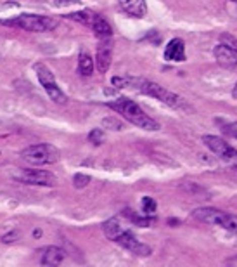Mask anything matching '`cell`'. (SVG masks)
Returning a JSON list of instances; mask_svg holds the SVG:
<instances>
[{"label":"cell","instance_id":"29","mask_svg":"<svg viewBox=\"0 0 237 267\" xmlns=\"http://www.w3.org/2000/svg\"><path fill=\"white\" fill-rule=\"evenodd\" d=\"M232 96H234L235 99H237V82H235V85H234V91H232Z\"/></svg>","mask_w":237,"mask_h":267},{"label":"cell","instance_id":"17","mask_svg":"<svg viewBox=\"0 0 237 267\" xmlns=\"http://www.w3.org/2000/svg\"><path fill=\"white\" fill-rule=\"evenodd\" d=\"M102 231H104V234L109 238V240L114 241V240H116L118 234L123 231V228H121V224H120V220H118V218H109L108 222H104V226H102Z\"/></svg>","mask_w":237,"mask_h":267},{"label":"cell","instance_id":"5","mask_svg":"<svg viewBox=\"0 0 237 267\" xmlns=\"http://www.w3.org/2000/svg\"><path fill=\"white\" fill-rule=\"evenodd\" d=\"M24 161H28L33 167H43V165H54L59 161V149L52 144H33L28 146L21 151Z\"/></svg>","mask_w":237,"mask_h":267},{"label":"cell","instance_id":"9","mask_svg":"<svg viewBox=\"0 0 237 267\" xmlns=\"http://www.w3.org/2000/svg\"><path fill=\"white\" fill-rule=\"evenodd\" d=\"M114 243L121 245L123 248H126L128 252L138 255V257H147V255H151V246H147L146 243H140L135 238V234L130 233V231H126V229H123L120 234H118Z\"/></svg>","mask_w":237,"mask_h":267},{"label":"cell","instance_id":"12","mask_svg":"<svg viewBox=\"0 0 237 267\" xmlns=\"http://www.w3.org/2000/svg\"><path fill=\"white\" fill-rule=\"evenodd\" d=\"M165 59L173 61V63H182L185 61V43L182 38H173L165 49Z\"/></svg>","mask_w":237,"mask_h":267},{"label":"cell","instance_id":"21","mask_svg":"<svg viewBox=\"0 0 237 267\" xmlns=\"http://www.w3.org/2000/svg\"><path fill=\"white\" fill-rule=\"evenodd\" d=\"M88 182H90V177L85 175V173H75V177H73V186H75L76 189L87 188Z\"/></svg>","mask_w":237,"mask_h":267},{"label":"cell","instance_id":"1","mask_svg":"<svg viewBox=\"0 0 237 267\" xmlns=\"http://www.w3.org/2000/svg\"><path fill=\"white\" fill-rule=\"evenodd\" d=\"M123 87H130V88H135L137 92L146 96H151L154 99L161 101L163 104L175 109H185L187 104L185 101L182 99L180 96H177L175 92H170L168 88L161 87L159 83H154L151 80L146 78H135V76H123Z\"/></svg>","mask_w":237,"mask_h":267},{"label":"cell","instance_id":"16","mask_svg":"<svg viewBox=\"0 0 237 267\" xmlns=\"http://www.w3.org/2000/svg\"><path fill=\"white\" fill-rule=\"evenodd\" d=\"M78 73L83 76H90L93 73V59L88 52H80L78 56Z\"/></svg>","mask_w":237,"mask_h":267},{"label":"cell","instance_id":"4","mask_svg":"<svg viewBox=\"0 0 237 267\" xmlns=\"http://www.w3.org/2000/svg\"><path fill=\"white\" fill-rule=\"evenodd\" d=\"M192 218H196L198 222H204V224L218 226V228H223L230 233H237V215L222 212L218 208H211V206L196 208L192 212Z\"/></svg>","mask_w":237,"mask_h":267},{"label":"cell","instance_id":"26","mask_svg":"<svg viewBox=\"0 0 237 267\" xmlns=\"http://www.w3.org/2000/svg\"><path fill=\"white\" fill-rule=\"evenodd\" d=\"M81 4L80 0H54L56 7H66V6H78Z\"/></svg>","mask_w":237,"mask_h":267},{"label":"cell","instance_id":"28","mask_svg":"<svg viewBox=\"0 0 237 267\" xmlns=\"http://www.w3.org/2000/svg\"><path fill=\"white\" fill-rule=\"evenodd\" d=\"M33 236H42V231H40V229H35V231H33Z\"/></svg>","mask_w":237,"mask_h":267},{"label":"cell","instance_id":"19","mask_svg":"<svg viewBox=\"0 0 237 267\" xmlns=\"http://www.w3.org/2000/svg\"><path fill=\"white\" fill-rule=\"evenodd\" d=\"M123 215H125L126 218H130V220H132L133 224H137L138 228H151V226H153L154 222H156V218H154V217H151V215L138 217V215H135V213L132 212V210H125Z\"/></svg>","mask_w":237,"mask_h":267},{"label":"cell","instance_id":"7","mask_svg":"<svg viewBox=\"0 0 237 267\" xmlns=\"http://www.w3.org/2000/svg\"><path fill=\"white\" fill-rule=\"evenodd\" d=\"M203 143L213 153L215 156H218L223 163L230 165V167L237 168V149L232 148L230 144L225 143L222 137L218 136H203Z\"/></svg>","mask_w":237,"mask_h":267},{"label":"cell","instance_id":"31","mask_svg":"<svg viewBox=\"0 0 237 267\" xmlns=\"http://www.w3.org/2000/svg\"><path fill=\"white\" fill-rule=\"evenodd\" d=\"M232 2H235V4H237V0H232Z\"/></svg>","mask_w":237,"mask_h":267},{"label":"cell","instance_id":"8","mask_svg":"<svg viewBox=\"0 0 237 267\" xmlns=\"http://www.w3.org/2000/svg\"><path fill=\"white\" fill-rule=\"evenodd\" d=\"M14 181L21 182V184H30V186H56L57 177L52 172L47 170H38V168H28V170H19L16 172Z\"/></svg>","mask_w":237,"mask_h":267},{"label":"cell","instance_id":"13","mask_svg":"<svg viewBox=\"0 0 237 267\" xmlns=\"http://www.w3.org/2000/svg\"><path fill=\"white\" fill-rule=\"evenodd\" d=\"M120 6L132 18H144L147 14L146 0H120Z\"/></svg>","mask_w":237,"mask_h":267},{"label":"cell","instance_id":"18","mask_svg":"<svg viewBox=\"0 0 237 267\" xmlns=\"http://www.w3.org/2000/svg\"><path fill=\"white\" fill-rule=\"evenodd\" d=\"M93 16H96V12L85 9V11H78V12H71V14H68L66 18H69L71 21L81 23L83 26H88V28H90V24H92V21H93Z\"/></svg>","mask_w":237,"mask_h":267},{"label":"cell","instance_id":"27","mask_svg":"<svg viewBox=\"0 0 237 267\" xmlns=\"http://www.w3.org/2000/svg\"><path fill=\"white\" fill-rule=\"evenodd\" d=\"M12 238H16V233H12V234H6V236L2 238V241L4 243H11V241H14Z\"/></svg>","mask_w":237,"mask_h":267},{"label":"cell","instance_id":"6","mask_svg":"<svg viewBox=\"0 0 237 267\" xmlns=\"http://www.w3.org/2000/svg\"><path fill=\"white\" fill-rule=\"evenodd\" d=\"M35 73L38 76V82L43 87V91L47 92V96L54 101L56 104H66L68 97L63 91L59 88V85L56 82V76L52 75V71L49 70L43 63H36L35 64Z\"/></svg>","mask_w":237,"mask_h":267},{"label":"cell","instance_id":"23","mask_svg":"<svg viewBox=\"0 0 237 267\" xmlns=\"http://www.w3.org/2000/svg\"><path fill=\"white\" fill-rule=\"evenodd\" d=\"M222 132H225V136H230L237 139V121H232V123H222Z\"/></svg>","mask_w":237,"mask_h":267},{"label":"cell","instance_id":"3","mask_svg":"<svg viewBox=\"0 0 237 267\" xmlns=\"http://www.w3.org/2000/svg\"><path fill=\"white\" fill-rule=\"evenodd\" d=\"M4 26L18 28L24 31H33V33H45L57 28L59 19L51 18V16H40V14H21L11 19H2L0 21Z\"/></svg>","mask_w":237,"mask_h":267},{"label":"cell","instance_id":"30","mask_svg":"<svg viewBox=\"0 0 237 267\" xmlns=\"http://www.w3.org/2000/svg\"><path fill=\"white\" fill-rule=\"evenodd\" d=\"M228 264H237V257L235 258H230V260H228Z\"/></svg>","mask_w":237,"mask_h":267},{"label":"cell","instance_id":"11","mask_svg":"<svg viewBox=\"0 0 237 267\" xmlns=\"http://www.w3.org/2000/svg\"><path fill=\"white\" fill-rule=\"evenodd\" d=\"M213 54L216 63L222 68H225V70H237V52L232 51L230 47L220 43V46L215 47Z\"/></svg>","mask_w":237,"mask_h":267},{"label":"cell","instance_id":"2","mask_svg":"<svg viewBox=\"0 0 237 267\" xmlns=\"http://www.w3.org/2000/svg\"><path fill=\"white\" fill-rule=\"evenodd\" d=\"M108 108L114 109L116 113H120L125 120H128L130 123L137 125L138 128L144 130H159V123L156 120H153L149 115H146V111L142 109L135 101L128 99V97H118L108 103Z\"/></svg>","mask_w":237,"mask_h":267},{"label":"cell","instance_id":"20","mask_svg":"<svg viewBox=\"0 0 237 267\" xmlns=\"http://www.w3.org/2000/svg\"><path fill=\"white\" fill-rule=\"evenodd\" d=\"M156 208H158V205L153 198L151 196L142 198V212H144V215H153V213L156 212Z\"/></svg>","mask_w":237,"mask_h":267},{"label":"cell","instance_id":"10","mask_svg":"<svg viewBox=\"0 0 237 267\" xmlns=\"http://www.w3.org/2000/svg\"><path fill=\"white\" fill-rule=\"evenodd\" d=\"M113 59V40L111 38H101L99 46H97L96 54V66L99 73H106L111 66Z\"/></svg>","mask_w":237,"mask_h":267},{"label":"cell","instance_id":"22","mask_svg":"<svg viewBox=\"0 0 237 267\" xmlns=\"http://www.w3.org/2000/svg\"><path fill=\"white\" fill-rule=\"evenodd\" d=\"M88 141H90L92 144L99 146L104 143V132L101 130V128H93V130L88 134Z\"/></svg>","mask_w":237,"mask_h":267},{"label":"cell","instance_id":"24","mask_svg":"<svg viewBox=\"0 0 237 267\" xmlns=\"http://www.w3.org/2000/svg\"><path fill=\"white\" fill-rule=\"evenodd\" d=\"M102 125H104L106 128H111V130H121V128H123V123L116 118H106L102 121Z\"/></svg>","mask_w":237,"mask_h":267},{"label":"cell","instance_id":"25","mask_svg":"<svg viewBox=\"0 0 237 267\" xmlns=\"http://www.w3.org/2000/svg\"><path fill=\"white\" fill-rule=\"evenodd\" d=\"M220 40H222V43H223V46L230 47L232 51H235V52H237V38H235V36H232V35L225 33V35H222V36H220Z\"/></svg>","mask_w":237,"mask_h":267},{"label":"cell","instance_id":"15","mask_svg":"<svg viewBox=\"0 0 237 267\" xmlns=\"http://www.w3.org/2000/svg\"><path fill=\"white\" fill-rule=\"evenodd\" d=\"M90 30L93 31V35L97 36V38H111L113 36V28L111 24H109L108 21H106L102 16L96 14L93 16V21L90 24Z\"/></svg>","mask_w":237,"mask_h":267},{"label":"cell","instance_id":"14","mask_svg":"<svg viewBox=\"0 0 237 267\" xmlns=\"http://www.w3.org/2000/svg\"><path fill=\"white\" fill-rule=\"evenodd\" d=\"M66 257V252L59 246H47L42 253V265H59Z\"/></svg>","mask_w":237,"mask_h":267}]
</instances>
